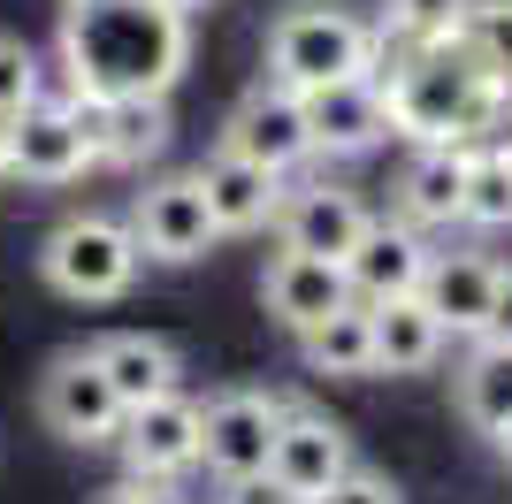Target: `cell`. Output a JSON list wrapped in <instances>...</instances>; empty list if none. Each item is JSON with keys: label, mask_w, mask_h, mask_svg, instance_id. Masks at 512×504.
I'll return each mask as SVG.
<instances>
[{"label": "cell", "mask_w": 512, "mask_h": 504, "mask_svg": "<svg viewBox=\"0 0 512 504\" xmlns=\"http://www.w3.org/2000/svg\"><path fill=\"white\" fill-rule=\"evenodd\" d=\"M192 62V16L169 0H69L62 69L77 100H169Z\"/></svg>", "instance_id": "1"}, {"label": "cell", "mask_w": 512, "mask_h": 504, "mask_svg": "<svg viewBox=\"0 0 512 504\" xmlns=\"http://www.w3.org/2000/svg\"><path fill=\"white\" fill-rule=\"evenodd\" d=\"M375 77L390 92L398 138L413 146H482L512 115V92H497L459 39H383Z\"/></svg>", "instance_id": "2"}, {"label": "cell", "mask_w": 512, "mask_h": 504, "mask_svg": "<svg viewBox=\"0 0 512 504\" xmlns=\"http://www.w3.org/2000/svg\"><path fill=\"white\" fill-rule=\"evenodd\" d=\"M375 54H383V23L352 16L337 0H306V8H283L268 23V77L291 92L360 77V69H375Z\"/></svg>", "instance_id": "3"}, {"label": "cell", "mask_w": 512, "mask_h": 504, "mask_svg": "<svg viewBox=\"0 0 512 504\" xmlns=\"http://www.w3.org/2000/svg\"><path fill=\"white\" fill-rule=\"evenodd\" d=\"M138 230L130 222H107V214H69L62 230L39 245V275L77 306H107L138 283Z\"/></svg>", "instance_id": "4"}, {"label": "cell", "mask_w": 512, "mask_h": 504, "mask_svg": "<svg viewBox=\"0 0 512 504\" xmlns=\"http://www.w3.org/2000/svg\"><path fill=\"white\" fill-rule=\"evenodd\" d=\"M130 230H138V252L161 260V268H192V260H207V252L222 245V222H214V207H207L199 168L192 176H161V184L138 191V199H130Z\"/></svg>", "instance_id": "5"}, {"label": "cell", "mask_w": 512, "mask_h": 504, "mask_svg": "<svg viewBox=\"0 0 512 504\" xmlns=\"http://www.w3.org/2000/svg\"><path fill=\"white\" fill-rule=\"evenodd\" d=\"M85 168H100V138H92V115L77 92H62V100H31L16 115V176L23 184H46V191H62L77 184Z\"/></svg>", "instance_id": "6"}, {"label": "cell", "mask_w": 512, "mask_h": 504, "mask_svg": "<svg viewBox=\"0 0 512 504\" xmlns=\"http://www.w3.org/2000/svg\"><path fill=\"white\" fill-rule=\"evenodd\" d=\"M123 390L107 382V367H100V352H62L54 367L39 375V420L54 428L62 443H115L123 436Z\"/></svg>", "instance_id": "7"}, {"label": "cell", "mask_w": 512, "mask_h": 504, "mask_svg": "<svg viewBox=\"0 0 512 504\" xmlns=\"http://www.w3.org/2000/svg\"><path fill=\"white\" fill-rule=\"evenodd\" d=\"M283 413H291V405L268 398V390H222V398H207L199 466L222 474V482H253V474H268V451H276Z\"/></svg>", "instance_id": "8"}, {"label": "cell", "mask_w": 512, "mask_h": 504, "mask_svg": "<svg viewBox=\"0 0 512 504\" xmlns=\"http://www.w3.org/2000/svg\"><path fill=\"white\" fill-rule=\"evenodd\" d=\"M299 100H306V130H314V161H360V153H375L390 130H398L390 123V92H383L375 69L314 84Z\"/></svg>", "instance_id": "9"}, {"label": "cell", "mask_w": 512, "mask_h": 504, "mask_svg": "<svg viewBox=\"0 0 512 504\" xmlns=\"http://www.w3.org/2000/svg\"><path fill=\"white\" fill-rule=\"evenodd\" d=\"M199 428H207V405L184 398V390H161V398L130 405L123 413V436H115V451H123L130 482H169V474H192L199 466Z\"/></svg>", "instance_id": "10"}, {"label": "cell", "mask_w": 512, "mask_h": 504, "mask_svg": "<svg viewBox=\"0 0 512 504\" xmlns=\"http://www.w3.org/2000/svg\"><path fill=\"white\" fill-rule=\"evenodd\" d=\"M222 146L245 153V161L276 168V176H291V168L314 161V130H306V100L291 92V84L260 77L245 100L230 107V123H222Z\"/></svg>", "instance_id": "11"}, {"label": "cell", "mask_w": 512, "mask_h": 504, "mask_svg": "<svg viewBox=\"0 0 512 504\" xmlns=\"http://www.w3.org/2000/svg\"><path fill=\"white\" fill-rule=\"evenodd\" d=\"M344 474H352V436L314 405H291L276 428V451H268V482L299 504H321Z\"/></svg>", "instance_id": "12"}, {"label": "cell", "mask_w": 512, "mask_h": 504, "mask_svg": "<svg viewBox=\"0 0 512 504\" xmlns=\"http://www.w3.org/2000/svg\"><path fill=\"white\" fill-rule=\"evenodd\" d=\"M375 214L360 207V191L344 184H291L276 207V245L291 252H321V260H352Z\"/></svg>", "instance_id": "13"}, {"label": "cell", "mask_w": 512, "mask_h": 504, "mask_svg": "<svg viewBox=\"0 0 512 504\" xmlns=\"http://www.w3.org/2000/svg\"><path fill=\"white\" fill-rule=\"evenodd\" d=\"M260 306H268V321L306 336V329H321V321L337 314V306H352V275H344V260L283 245L276 260H268V275H260Z\"/></svg>", "instance_id": "14"}, {"label": "cell", "mask_w": 512, "mask_h": 504, "mask_svg": "<svg viewBox=\"0 0 512 504\" xmlns=\"http://www.w3.org/2000/svg\"><path fill=\"white\" fill-rule=\"evenodd\" d=\"M497 283H505V268H497L490 252H436L421 275V298L436 306V321H444L451 336H490V314H497Z\"/></svg>", "instance_id": "15"}, {"label": "cell", "mask_w": 512, "mask_h": 504, "mask_svg": "<svg viewBox=\"0 0 512 504\" xmlns=\"http://www.w3.org/2000/svg\"><path fill=\"white\" fill-rule=\"evenodd\" d=\"M428 260H436L428 237L398 214V222H367V237H360V252L344 260V275H352V298H360V306H383V298L421 291Z\"/></svg>", "instance_id": "16"}, {"label": "cell", "mask_w": 512, "mask_h": 504, "mask_svg": "<svg viewBox=\"0 0 512 504\" xmlns=\"http://www.w3.org/2000/svg\"><path fill=\"white\" fill-rule=\"evenodd\" d=\"M467 176H474V146H413V161L398 168V214L413 230L467 222Z\"/></svg>", "instance_id": "17"}, {"label": "cell", "mask_w": 512, "mask_h": 504, "mask_svg": "<svg viewBox=\"0 0 512 504\" xmlns=\"http://www.w3.org/2000/svg\"><path fill=\"white\" fill-rule=\"evenodd\" d=\"M199 184H207V207L222 222V237H245V230H276V207H283V176L276 168L245 161V153H214L199 168Z\"/></svg>", "instance_id": "18"}, {"label": "cell", "mask_w": 512, "mask_h": 504, "mask_svg": "<svg viewBox=\"0 0 512 504\" xmlns=\"http://www.w3.org/2000/svg\"><path fill=\"white\" fill-rule=\"evenodd\" d=\"M367 321H375V375H428L451 344V329L436 321V306L421 291L367 306Z\"/></svg>", "instance_id": "19"}, {"label": "cell", "mask_w": 512, "mask_h": 504, "mask_svg": "<svg viewBox=\"0 0 512 504\" xmlns=\"http://www.w3.org/2000/svg\"><path fill=\"white\" fill-rule=\"evenodd\" d=\"M85 115H92V138H100L107 168H138L169 146V107L161 100H85Z\"/></svg>", "instance_id": "20"}, {"label": "cell", "mask_w": 512, "mask_h": 504, "mask_svg": "<svg viewBox=\"0 0 512 504\" xmlns=\"http://www.w3.org/2000/svg\"><path fill=\"white\" fill-rule=\"evenodd\" d=\"M100 352V367H107V382L123 390V405H146V398H161V390H176V344H161V336H146V329H115V336H100L92 344Z\"/></svg>", "instance_id": "21"}, {"label": "cell", "mask_w": 512, "mask_h": 504, "mask_svg": "<svg viewBox=\"0 0 512 504\" xmlns=\"http://www.w3.org/2000/svg\"><path fill=\"white\" fill-rule=\"evenodd\" d=\"M451 398H459V413H467L482 436L512 428V344L474 336V352L459 359V375H451Z\"/></svg>", "instance_id": "22"}, {"label": "cell", "mask_w": 512, "mask_h": 504, "mask_svg": "<svg viewBox=\"0 0 512 504\" xmlns=\"http://www.w3.org/2000/svg\"><path fill=\"white\" fill-rule=\"evenodd\" d=\"M299 352H306L314 375H375V321H367V306H360V298L337 306L321 329L299 336Z\"/></svg>", "instance_id": "23"}, {"label": "cell", "mask_w": 512, "mask_h": 504, "mask_svg": "<svg viewBox=\"0 0 512 504\" xmlns=\"http://www.w3.org/2000/svg\"><path fill=\"white\" fill-rule=\"evenodd\" d=\"M467 222L474 230H512V138H482V146H474Z\"/></svg>", "instance_id": "24"}, {"label": "cell", "mask_w": 512, "mask_h": 504, "mask_svg": "<svg viewBox=\"0 0 512 504\" xmlns=\"http://www.w3.org/2000/svg\"><path fill=\"white\" fill-rule=\"evenodd\" d=\"M459 46H467V62L512 92V0H467V23H459Z\"/></svg>", "instance_id": "25"}, {"label": "cell", "mask_w": 512, "mask_h": 504, "mask_svg": "<svg viewBox=\"0 0 512 504\" xmlns=\"http://www.w3.org/2000/svg\"><path fill=\"white\" fill-rule=\"evenodd\" d=\"M467 0H383V39H459Z\"/></svg>", "instance_id": "26"}, {"label": "cell", "mask_w": 512, "mask_h": 504, "mask_svg": "<svg viewBox=\"0 0 512 504\" xmlns=\"http://www.w3.org/2000/svg\"><path fill=\"white\" fill-rule=\"evenodd\" d=\"M46 92V77H39V54L23 39H8L0 31V115H23V107Z\"/></svg>", "instance_id": "27"}, {"label": "cell", "mask_w": 512, "mask_h": 504, "mask_svg": "<svg viewBox=\"0 0 512 504\" xmlns=\"http://www.w3.org/2000/svg\"><path fill=\"white\" fill-rule=\"evenodd\" d=\"M321 504H398V482H390V474H375V466H360V459H352V474H344V482L329 489Z\"/></svg>", "instance_id": "28"}, {"label": "cell", "mask_w": 512, "mask_h": 504, "mask_svg": "<svg viewBox=\"0 0 512 504\" xmlns=\"http://www.w3.org/2000/svg\"><path fill=\"white\" fill-rule=\"evenodd\" d=\"M490 344H512V268L497 283V314H490Z\"/></svg>", "instance_id": "29"}, {"label": "cell", "mask_w": 512, "mask_h": 504, "mask_svg": "<svg viewBox=\"0 0 512 504\" xmlns=\"http://www.w3.org/2000/svg\"><path fill=\"white\" fill-rule=\"evenodd\" d=\"M16 176V115H0V184Z\"/></svg>", "instance_id": "30"}, {"label": "cell", "mask_w": 512, "mask_h": 504, "mask_svg": "<svg viewBox=\"0 0 512 504\" xmlns=\"http://www.w3.org/2000/svg\"><path fill=\"white\" fill-rule=\"evenodd\" d=\"M107 504H161V497H153V482H130V489H115Z\"/></svg>", "instance_id": "31"}, {"label": "cell", "mask_w": 512, "mask_h": 504, "mask_svg": "<svg viewBox=\"0 0 512 504\" xmlns=\"http://www.w3.org/2000/svg\"><path fill=\"white\" fill-rule=\"evenodd\" d=\"M497 451H505V459H512V428H497Z\"/></svg>", "instance_id": "32"}, {"label": "cell", "mask_w": 512, "mask_h": 504, "mask_svg": "<svg viewBox=\"0 0 512 504\" xmlns=\"http://www.w3.org/2000/svg\"><path fill=\"white\" fill-rule=\"evenodd\" d=\"M169 8H184V16H192V8H207V0H169Z\"/></svg>", "instance_id": "33"}, {"label": "cell", "mask_w": 512, "mask_h": 504, "mask_svg": "<svg viewBox=\"0 0 512 504\" xmlns=\"http://www.w3.org/2000/svg\"><path fill=\"white\" fill-rule=\"evenodd\" d=\"M283 504H299V497H283Z\"/></svg>", "instance_id": "34"}]
</instances>
